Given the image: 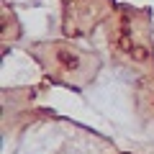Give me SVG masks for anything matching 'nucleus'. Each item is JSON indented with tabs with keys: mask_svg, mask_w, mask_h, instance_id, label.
Listing matches in <instances>:
<instances>
[]
</instances>
